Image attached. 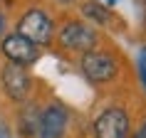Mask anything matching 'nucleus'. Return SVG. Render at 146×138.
Here are the masks:
<instances>
[{"instance_id": "1", "label": "nucleus", "mask_w": 146, "mask_h": 138, "mask_svg": "<svg viewBox=\"0 0 146 138\" xmlns=\"http://www.w3.org/2000/svg\"><path fill=\"white\" fill-rule=\"evenodd\" d=\"M57 42H60L62 49L67 52H77V54H84L89 49L97 47L99 42V35L92 25L82 22V20H69V22L62 25L60 35H57Z\"/></svg>"}, {"instance_id": "2", "label": "nucleus", "mask_w": 146, "mask_h": 138, "mask_svg": "<svg viewBox=\"0 0 146 138\" xmlns=\"http://www.w3.org/2000/svg\"><path fill=\"white\" fill-rule=\"evenodd\" d=\"M17 32L23 37L32 39L37 47H45L54 37V22L42 8H30V10H25V15L17 20Z\"/></svg>"}, {"instance_id": "3", "label": "nucleus", "mask_w": 146, "mask_h": 138, "mask_svg": "<svg viewBox=\"0 0 146 138\" xmlns=\"http://www.w3.org/2000/svg\"><path fill=\"white\" fill-rule=\"evenodd\" d=\"M79 67H82V74L92 84H107V81H111L119 74V64H116L114 54L104 52V49H97V47L82 54Z\"/></svg>"}, {"instance_id": "4", "label": "nucleus", "mask_w": 146, "mask_h": 138, "mask_svg": "<svg viewBox=\"0 0 146 138\" xmlns=\"http://www.w3.org/2000/svg\"><path fill=\"white\" fill-rule=\"evenodd\" d=\"M92 131L94 138H129L131 136L129 114L121 106H109L94 118Z\"/></svg>"}, {"instance_id": "5", "label": "nucleus", "mask_w": 146, "mask_h": 138, "mask_svg": "<svg viewBox=\"0 0 146 138\" xmlns=\"http://www.w3.org/2000/svg\"><path fill=\"white\" fill-rule=\"evenodd\" d=\"M3 54L8 62H15V64H23V67H30L40 59V47L32 42V39L23 37L20 32L15 35H8L3 37V45H0Z\"/></svg>"}, {"instance_id": "6", "label": "nucleus", "mask_w": 146, "mask_h": 138, "mask_svg": "<svg viewBox=\"0 0 146 138\" xmlns=\"http://www.w3.org/2000/svg\"><path fill=\"white\" fill-rule=\"evenodd\" d=\"M69 114L62 104H47L40 111V123H37V133L35 138H62L67 131Z\"/></svg>"}, {"instance_id": "7", "label": "nucleus", "mask_w": 146, "mask_h": 138, "mask_svg": "<svg viewBox=\"0 0 146 138\" xmlns=\"http://www.w3.org/2000/svg\"><path fill=\"white\" fill-rule=\"evenodd\" d=\"M3 89L8 94L13 101H25L27 99V94H30V86H32V79L27 74V69L23 64H15V62H8L5 67H3Z\"/></svg>"}, {"instance_id": "8", "label": "nucleus", "mask_w": 146, "mask_h": 138, "mask_svg": "<svg viewBox=\"0 0 146 138\" xmlns=\"http://www.w3.org/2000/svg\"><path fill=\"white\" fill-rule=\"evenodd\" d=\"M40 111L42 108H37V106H25L23 111H20V116H17V128H20V133L23 136H35L37 133V123H40Z\"/></svg>"}, {"instance_id": "9", "label": "nucleus", "mask_w": 146, "mask_h": 138, "mask_svg": "<svg viewBox=\"0 0 146 138\" xmlns=\"http://www.w3.org/2000/svg\"><path fill=\"white\" fill-rule=\"evenodd\" d=\"M82 15H84L89 22H94V25H109V20H111V12L107 10V5H102L97 0L82 3Z\"/></svg>"}, {"instance_id": "10", "label": "nucleus", "mask_w": 146, "mask_h": 138, "mask_svg": "<svg viewBox=\"0 0 146 138\" xmlns=\"http://www.w3.org/2000/svg\"><path fill=\"white\" fill-rule=\"evenodd\" d=\"M136 67H139V79H141V86L146 89V47H141V52H139Z\"/></svg>"}, {"instance_id": "11", "label": "nucleus", "mask_w": 146, "mask_h": 138, "mask_svg": "<svg viewBox=\"0 0 146 138\" xmlns=\"http://www.w3.org/2000/svg\"><path fill=\"white\" fill-rule=\"evenodd\" d=\"M131 138H146V121H144V123H141V126L136 128V133H134Z\"/></svg>"}, {"instance_id": "12", "label": "nucleus", "mask_w": 146, "mask_h": 138, "mask_svg": "<svg viewBox=\"0 0 146 138\" xmlns=\"http://www.w3.org/2000/svg\"><path fill=\"white\" fill-rule=\"evenodd\" d=\"M104 3H107V5H116V3H119V0H104Z\"/></svg>"}, {"instance_id": "13", "label": "nucleus", "mask_w": 146, "mask_h": 138, "mask_svg": "<svg viewBox=\"0 0 146 138\" xmlns=\"http://www.w3.org/2000/svg\"><path fill=\"white\" fill-rule=\"evenodd\" d=\"M60 3H74V0H60Z\"/></svg>"}, {"instance_id": "14", "label": "nucleus", "mask_w": 146, "mask_h": 138, "mask_svg": "<svg viewBox=\"0 0 146 138\" xmlns=\"http://www.w3.org/2000/svg\"><path fill=\"white\" fill-rule=\"evenodd\" d=\"M0 138H3V133H0Z\"/></svg>"}]
</instances>
